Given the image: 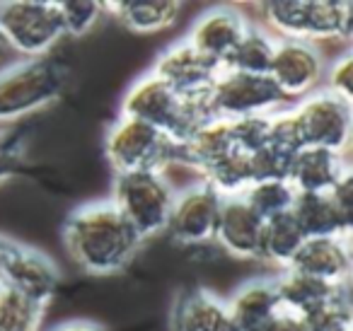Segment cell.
Instances as JSON below:
<instances>
[{
    "mask_svg": "<svg viewBox=\"0 0 353 331\" xmlns=\"http://www.w3.org/2000/svg\"><path fill=\"white\" fill-rule=\"evenodd\" d=\"M63 244L90 276H112L133 261L143 239L112 201L80 205L63 223Z\"/></svg>",
    "mask_w": 353,
    "mask_h": 331,
    "instance_id": "1",
    "label": "cell"
},
{
    "mask_svg": "<svg viewBox=\"0 0 353 331\" xmlns=\"http://www.w3.org/2000/svg\"><path fill=\"white\" fill-rule=\"evenodd\" d=\"M121 117L136 119L162 131L174 146L184 143L201 123L216 119L208 109V97H176L160 78L148 73L126 92L121 102Z\"/></svg>",
    "mask_w": 353,
    "mask_h": 331,
    "instance_id": "2",
    "label": "cell"
},
{
    "mask_svg": "<svg viewBox=\"0 0 353 331\" xmlns=\"http://www.w3.org/2000/svg\"><path fill=\"white\" fill-rule=\"evenodd\" d=\"M276 39L334 41L353 34V6L348 0H271L259 6Z\"/></svg>",
    "mask_w": 353,
    "mask_h": 331,
    "instance_id": "3",
    "label": "cell"
},
{
    "mask_svg": "<svg viewBox=\"0 0 353 331\" xmlns=\"http://www.w3.org/2000/svg\"><path fill=\"white\" fill-rule=\"evenodd\" d=\"M176 191L165 172H121L114 177V199L119 213L145 242L167 230Z\"/></svg>",
    "mask_w": 353,
    "mask_h": 331,
    "instance_id": "4",
    "label": "cell"
},
{
    "mask_svg": "<svg viewBox=\"0 0 353 331\" xmlns=\"http://www.w3.org/2000/svg\"><path fill=\"white\" fill-rule=\"evenodd\" d=\"M65 70L46 59H32L0 70V121L39 112L61 97Z\"/></svg>",
    "mask_w": 353,
    "mask_h": 331,
    "instance_id": "5",
    "label": "cell"
},
{
    "mask_svg": "<svg viewBox=\"0 0 353 331\" xmlns=\"http://www.w3.org/2000/svg\"><path fill=\"white\" fill-rule=\"evenodd\" d=\"M0 39L6 49L17 51L25 56V61L44 59L63 39L56 3H44V0L0 3Z\"/></svg>",
    "mask_w": 353,
    "mask_h": 331,
    "instance_id": "6",
    "label": "cell"
},
{
    "mask_svg": "<svg viewBox=\"0 0 353 331\" xmlns=\"http://www.w3.org/2000/svg\"><path fill=\"white\" fill-rule=\"evenodd\" d=\"M104 155L117 174L121 172H165L176 165V146L157 128L119 117L104 138Z\"/></svg>",
    "mask_w": 353,
    "mask_h": 331,
    "instance_id": "7",
    "label": "cell"
},
{
    "mask_svg": "<svg viewBox=\"0 0 353 331\" xmlns=\"http://www.w3.org/2000/svg\"><path fill=\"white\" fill-rule=\"evenodd\" d=\"M305 148H322L346 155L353 136V104L336 94L319 90L293 107Z\"/></svg>",
    "mask_w": 353,
    "mask_h": 331,
    "instance_id": "8",
    "label": "cell"
},
{
    "mask_svg": "<svg viewBox=\"0 0 353 331\" xmlns=\"http://www.w3.org/2000/svg\"><path fill=\"white\" fill-rule=\"evenodd\" d=\"M0 283L46 310L59 292L61 271L39 249L0 237Z\"/></svg>",
    "mask_w": 353,
    "mask_h": 331,
    "instance_id": "9",
    "label": "cell"
},
{
    "mask_svg": "<svg viewBox=\"0 0 353 331\" xmlns=\"http://www.w3.org/2000/svg\"><path fill=\"white\" fill-rule=\"evenodd\" d=\"M283 102V94L271 83L269 75H247L232 70H221L208 92L211 114L225 121L254 114H274Z\"/></svg>",
    "mask_w": 353,
    "mask_h": 331,
    "instance_id": "10",
    "label": "cell"
},
{
    "mask_svg": "<svg viewBox=\"0 0 353 331\" xmlns=\"http://www.w3.org/2000/svg\"><path fill=\"white\" fill-rule=\"evenodd\" d=\"M324 70L327 63L314 44L288 39L276 41L269 78L283 94V99H305L317 92L324 80Z\"/></svg>",
    "mask_w": 353,
    "mask_h": 331,
    "instance_id": "11",
    "label": "cell"
},
{
    "mask_svg": "<svg viewBox=\"0 0 353 331\" xmlns=\"http://www.w3.org/2000/svg\"><path fill=\"white\" fill-rule=\"evenodd\" d=\"M223 199L208 184H196L179 191L172 205L165 232L172 239L187 247H199L216 237L218 215H221Z\"/></svg>",
    "mask_w": 353,
    "mask_h": 331,
    "instance_id": "12",
    "label": "cell"
},
{
    "mask_svg": "<svg viewBox=\"0 0 353 331\" xmlns=\"http://www.w3.org/2000/svg\"><path fill=\"white\" fill-rule=\"evenodd\" d=\"M150 73L160 78L176 97L201 99L208 97L213 83L221 75V68L206 61L201 54H196L187 41H182L160 54Z\"/></svg>",
    "mask_w": 353,
    "mask_h": 331,
    "instance_id": "13",
    "label": "cell"
},
{
    "mask_svg": "<svg viewBox=\"0 0 353 331\" xmlns=\"http://www.w3.org/2000/svg\"><path fill=\"white\" fill-rule=\"evenodd\" d=\"M247 25L240 10L232 8H216L208 10L206 15H201L196 20V25L189 32L187 44L192 46L196 54H201L206 61H211L213 66L223 70L228 56L232 54V49L237 46V41L242 39Z\"/></svg>",
    "mask_w": 353,
    "mask_h": 331,
    "instance_id": "14",
    "label": "cell"
},
{
    "mask_svg": "<svg viewBox=\"0 0 353 331\" xmlns=\"http://www.w3.org/2000/svg\"><path fill=\"white\" fill-rule=\"evenodd\" d=\"M261 232H264V220L247 205L242 196L223 199L216 237H213L223 247V252H228L235 259L259 261Z\"/></svg>",
    "mask_w": 353,
    "mask_h": 331,
    "instance_id": "15",
    "label": "cell"
},
{
    "mask_svg": "<svg viewBox=\"0 0 353 331\" xmlns=\"http://www.w3.org/2000/svg\"><path fill=\"white\" fill-rule=\"evenodd\" d=\"M351 266L353 259L348 237H312L305 239L288 268L332 285H348Z\"/></svg>",
    "mask_w": 353,
    "mask_h": 331,
    "instance_id": "16",
    "label": "cell"
},
{
    "mask_svg": "<svg viewBox=\"0 0 353 331\" xmlns=\"http://www.w3.org/2000/svg\"><path fill=\"white\" fill-rule=\"evenodd\" d=\"M346 172H351L346 155L322 148H303L290 160L288 184L295 194H329Z\"/></svg>",
    "mask_w": 353,
    "mask_h": 331,
    "instance_id": "17",
    "label": "cell"
},
{
    "mask_svg": "<svg viewBox=\"0 0 353 331\" xmlns=\"http://www.w3.org/2000/svg\"><path fill=\"white\" fill-rule=\"evenodd\" d=\"M174 331H240L228 302L211 290H189L174 307Z\"/></svg>",
    "mask_w": 353,
    "mask_h": 331,
    "instance_id": "18",
    "label": "cell"
},
{
    "mask_svg": "<svg viewBox=\"0 0 353 331\" xmlns=\"http://www.w3.org/2000/svg\"><path fill=\"white\" fill-rule=\"evenodd\" d=\"M235 150L230 138V121L225 119H208L206 123L196 128L184 143L176 146V165L196 170L201 174L203 170Z\"/></svg>",
    "mask_w": 353,
    "mask_h": 331,
    "instance_id": "19",
    "label": "cell"
},
{
    "mask_svg": "<svg viewBox=\"0 0 353 331\" xmlns=\"http://www.w3.org/2000/svg\"><path fill=\"white\" fill-rule=\"evenodd\" d=\"M104 10H112L114 17L133 34H160L179 20L182 3H174V0H119V3H104Z\"/></svg>",
    "mask_w": 353,
    "mask_h": 331,
    "instance_id": "20",
    "label": "cell"
},
{
    "mask_svg": "<svg viewBox=\"0 0 353 331\" xmlns=\"http://www.w3.org/2000/svg\"><path fill=\"white\" fill-rule=\"evenodd\" d=\"M290 215L298 228L303 230L305 239L312 237H348L353 223L346 220L327 194H295Z\"/></svg>",
    "mask_w": 353,
    "mask_h": 331,
    "instance_id": "21",
    "label": "cell"
},
{
    "mask_svg": "<svg viewBox=\"0 0 353 331\" xmlns=\"http://www.w3.org/2000/svg\"><path fill=\"white\" fill-rule=\"evenodd\" d=\"M225 302L240 331H254L281 310L274 278H256L245 283Z\"/></svg>",
    "mask_w": 353,
    "mask_h": 331,
    "instance_id": "22",
    "label": "cell"
},
{
    "mask_svg": "<svg viewBox=\"0 0 353 331\" xmlns=\"http://www.w3.org/2000/svg\"><path fill=\"white\" fill-rule=\"evenodd\" d=\"M274 285L281 302V310H288L298 317H303L305 312L329 302L332 297H336L339 292L348 288V285H332V283L317 281V278L290 271V268H283L274 278Z\"/></svg>",
    "mask_w": 353,
    "mask_h": 331,
    "instance_id": "23",
    "label": "cell"
},
{
    "mask_svg": "<svg viewBox=\"0 0 353 331\" xmlns=\"http://www.w3.org/2000/svg\"><path fill=\"white\" fill-rule=\"evenodd\" d=\"M276 37L269 30L259 25H247L242 39L228 56L223 70H232V73H247V75H269L271 61H274L276 51Z\"/></svg>",
    "mask_w": 353,
    "mask_h": 331,
    "instance_id": "24",
    "label": "cell"
},
{
    "mask_svg": "<svg viewBox=\"0 0 353 331\" xmlns=\"http://www.w3.org/2000/svg\"><path fill=\"white\" fill-rule=\"evenodd\" d=\"M305 242L303 230L298 228L295 218L290 213L276 215V218L266 220L264 232H261V259L259 261L274 263L281 271L290 266L295 254L300 252Z\"/></svg>",
    "mask_w": 353,
    "mask_h": 331,
    "instance_id": "25",
    "label": "cell"
},
{
    "mask_svg": "<svg viewBox=\"0 0 353 331\" xmlns=\"http://www.w3.org/2000/svg\"><path fill=\"white\" fill-rule=\"evenodd\" d=\"M203 184H208L221 199L242 196L252 186L250 157L240 150H230L221 160L213 162L208 170L201 172Z\"/></svg>",
    "mask_w": 353,
    "mask_h": 331,
    "instance_id": "26",
    "label": "cell"
},
{
    "mask_svg": "<svg viewBox=\"0 0 353 331\" xmlns=\"http://www.w3.org/2000/svg\"><path fill=\"white\" fill-rule=\"evenodd\" d=\"M44 307L0 283V331H41Z\"/></svg>",
    "mask_w": 353,
    "mask_h": 331,
    "instance_id": "27",
    "label": "cell"
},
{
    "mask_svg": "<svg viewBox=\"0 0 353 331\" xmlns=\"http://www.w3.org/2000/svg\"><path fill=\"white\" fill-rule=\"evenodd\" d=\"M242 199H245L247 205L266 223V220L276 218V215L290 213L293 201H295V189L285 179L254 181V184L242 194Z\"/></svg>",
    "mask_w": 353,
    "mask_h": 331,
    "instance_id": "28",
    "label": "cell"
},
{
    "mask_svg": "<svg viewBox=\"0 0 353 331\" xmlns=\"http://www.w3.org/2000/svg\"><path fill=\"white\" fill-rule=\"evenodd\" d=\"M300 319L305 324V331H353V310L348 288L324 305L305 312Z\"/></svg>",
    "mask_w": 353,
    "mask_h": 331,
    "instance_id": "29",
    "label": "cell"
},
{
    "mask_svg": "<svg viewBox=\"0 0 353 331\" xmlns=\"http://www.w3.org/2000/svg\"><path fill=\"white\" fill-rule=\"evenodd\" d=\"M63 37H83L102 20L104 3L97 0H63L56 3Z\"/></svg>",
    "mask_w": 353,
    "mask_h": 331,
    "instance_id": "30",
    "label": "cell"
},
{
    "mask_svg": "<svg viewBox=\"0 0 353 331\" xmlns=\"http://www.w3.org/2000/svg\"><path fill=\"white\" fill-rule=\"evenodd\" d=\"M269 121L271 114H254V117H242L230 121V138L235 150L252 155L269 146Z\"/></svg>",
    "mask_w": 353,
    "mask_h": 331,
    "instance_id": "31",
    "label": "cell"
},
{
    "mask_svg": "<svg viewBox=\"0 0 353 331\" xmlns=\"http://www.w3.org/2000/svg\"><path fill=\"white\" fill-rule=\"evenodd\" d=\"M250 157V172H252V184L254 181H274V179H285L288 181V170L293 157L285 152L276 150L271 146H264L261 150L252 152Z\"/></svg>",
    "mask_w": 353,
    "mask_h": 331,
    "instance_id": "32",
    "label": "cell"
},
{
    "mask_svg": "<svg viewBox=\"0 0 353 331\" xmlns=\"http://www.w3.org/2000/svg\"><path fill=\"white\" fill-rule=\"evenodd\" d=\"M269 146L276 150L285 152V155L293 157L298 150H303V138H300L298 123H295L293 109H285V112H274L269 121Z\"/></svg>",
    "mask_w": 353,
    "mask_h": 331,
    "instance_id": "33",
    "label": "cell"
},
{
    "mask_svg": "<svg viewBox=\"0 0 353 331\" xmlns=\"http://www.w3.org/2000/svg\"><path fill=\"white\" fill-rule=\"evenodd\" d=\"M324 80H327V92L336 94V97L353 104V56L351 54L339 56V59L324 70Z\"/></svg>",
    "mask_w": 353,
    "mask_h": 331,
    "instance_id": "34",
    "label": "cell"
},
{
    "mask_svg": "<svg viewBox=\"0 0 353 331\" xmlns=\"http://www.w3.org/2000/svg\"><path fill=\"white\" fill-rule=\"evenodd\" d=\"M327 196L332 199L334 208H336L343 218L353 223V172H346V174L334 184V189L329 191Z\"/></svg>",
    "mask_w": 353,
    "mask_h": 331,
    "instance_id": "35",
    "label": "cell"
},
{
    "mask_svg": "<svg viewBox=\"0 0 353 331\" xmlns=\"http://www.w3.org/2000/svg\"><path fill=\"white\" fill-rule=\"evenodd\" d=\"M254 331H305V324L298 314L288 310H279L274 317L264 321L261 326H256Z\"/></svg>",
    "mask_w": 353,
    "mask_h": 331,
    "instance_id": "36",
    "label": "cell"
},
{
    "mask_svg": "<svg viewBox=\"0 0 353 331\" xmlns=\"http://www.w3.org/2000/svg\"><path fill=\"white\" fill-rule=\"evenodd\" d=\"M49 331H102V329H99L97 324H92V321L75 319V321H63V324L51 326Z\"/></svg>",
    "mask_w": 353,
    "mask_h": 331,
    "instance_id": "37",
    "label": "cell"
},
{
    "mask_svg": "<svg viewBox=\"0 0 353 331\" xmlns=\"http://www.w3.org/2000/svg\"><path fill=\"white\" fill-rule=\"evenodd\" d=\"M3 54H6V44H3V39H0V61H3Z\"/></svg>",
    "mask_w": 353,
    "mask_h": 331,
    "instance_id": "38",
    "label": "cell"
}]
</instances>
